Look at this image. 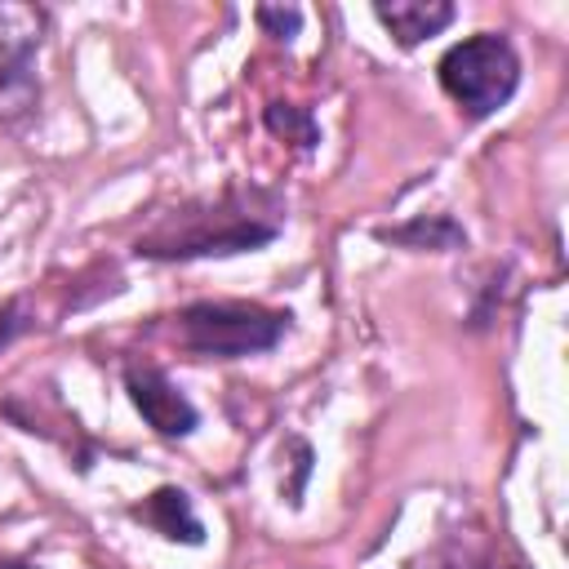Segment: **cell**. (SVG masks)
<instances>
[{"label":"cell","instance_id":"1","mask_svg":"<svg viewBox=\"0 0 569 569\" xmlns=\"http://www.w3.org/2000/svg\"><path fill=\"white\" fill-rule=\"evenodd\" d=\"M280 236V200L267 191L227 187L209 200L169 209L151 231L133 240L138 258L151 262H191V258H231Z\"/></svg>","mask_w":569,"mask_h":569},{"label":"cell","instance_id":"2","mask_svg":"<svg viewBox=\"0 0 569 569\" xmlns=\"http://www.w3.org/2000/svg\"><path fill=\"white\" fill-rule=\"evenodd\" d=\"M436 80L458 102L462 116L489 120L498 107L511 102V93L520 84V58L507 36L480 31V36H467L445 49V58L436 62Z\"/></svg>","mask_w":569,"mask_h":569},{"label":"cell","instance_id":"3","mask_svg":"<svg viewBox=\"0 0 569 569\" xmlns=\"http://www.w3.org/2000/svg\"><path fill=\"white\" fill-rule=\"evenodd\" d=\"M173 320H178V342L191 356L240 360V356L271 351L284 338L293 316L262 302H191Z\"/></svg>","mask_w":569,"mask_h":569},{"label":"cell","instance_id":"4","mask_svg":"<svg viewBox=\"0 0 569 569\" xmlns=\"http://www.w3.org/2000/svg\"><path fill=\"white\" fill-rule=\"evenodd\" d=\"M44 36V13L27 4H0V120H18L36 107V53Z\"/></svg>","mask_w":569,"mask_h":569},{"label":"cell","instance_id":"5","mask_svg":"<svg viewBox=\"0 0 569 569\" xmlns=\"http://www.w3.org/2000/svg\"><path fill=\"white\" fill-rule=\"evenodd\" d=\"M124 391L133 400V409L147 418V427L156 436H169V440H182L200 427V413L196 405L182 396L178 382H169V373L151 369V365H133L124 369Z\"/></svg>","mask_w":569,"mask_h":569},{"label":"cell","instance_id":"6","mask_svg":"<svg viewBox=\"0 0 569 569\" xmlns=\"http://www.w3.org/2000/svg\"><path fill=\"white\" fill-rule=\"evenodd\" d=\"M453 4L449 0H378L373 4V18L396 36V44L413 49L418 40L427 36H440L449 22H453Z\"/></svg>","mask_w":569,"mask_h":569},{"label":"cell","instance_id":"7","mask_svg":"<svg viewBox=\"0 0 569 569\" xmlns=\"http://www.w3.org/2000/svg\"><path fill=\"white\" fill-rule=\"evenodd\" d=\"M133 516L147 520L151 529H160V533L173 538V542H187V547L204 542V529H200V520H196V511H191V498H187L182 489H173V485L156 489L142 507H133Z\"/></svg>","mask_w":569,"mask_h":569},{"label":"cell","instance_id":"8","mask_svg":"<svg viewBox=\"0 0 569 569\" xmlns=\"http://www.w3.org/2000/svg\"><path fill=\"white\" fill-rule=\"evenodd\" d=\"M378 240L405 244V249H436V253H449V249H462V244H467V231H462L449 213H431V218H413V222H400V227H382Z\"/></svg>","mask_w":569,"mask_h":569},{"label":"cell","instance_id":"9","mask_svg":"<svg viewBox=\"0 0 569 569\" xmlns=\"http://www.w3.org/2000/svg\"><path fill=\"white\" fill-rule=\"evenodd\" d=\"M262 124H267L276 138L293 142L298 151H316V142H320L316 116H311L307 107H293V102H271V107L262 111Z\"/></svg>","mask_w":569,"mask_h":569},{"label":"cell","instance_id":"10","mask_svg":"<svg viewBox=\"0 0 569 569\" xmlns=\"http://www.w3.org/2000/svg\"><path fill=\"white\" fill-rule=\"evenodd\" d=\"M258 27H267V36H276V40H293L298 36V27H302V13L289 4V9H280V4H258Z\"/></svg>","mask_w":569,"mask_h":569},{"label":"cell","instance_id":"11","mask_svg":"<svg viewBox=\"0 0 569 569\" xmlns=\"http://www.w3.org/2000/svg\"><path fill=\"white\" fill-rule=\"evenodd\" d=\"M22 329H27V320H22V302L13 298V302H4V311H0V347L13 342V333H22Z\"/></svg>","mask_w":569,"mask_h":569},{"label":"cell","instance_id":"12","mask_svg":"<svg viewBox=\"0 0 569 569\" xmlns=\"http://www.w3.org/2000/svg\"><path fill=\"white\" fill-rule=\"evenodd\" d=\"M0 569H40V565H27V560H0Z\"/></svg>","mask_w":569,"mask_h":569},{"label":"cell","instance_id":"13","mask_svg":"<svg viewBox=\"0 0 569 569\" xmlns=\"http://www.w3.org/2000/svg\"><path fill=\"white\" fill-rule=\"evenodd\" d=\"M489 569H493V565H489ZM498 569H502V565H498Z\"/></svg>","mask_w":569,"mask_h":569}]
</instances>
